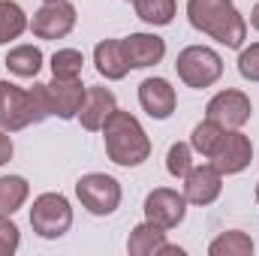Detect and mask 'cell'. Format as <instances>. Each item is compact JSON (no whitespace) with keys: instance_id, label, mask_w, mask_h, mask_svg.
Returning <instances> with one entry per match:
<instances>
[{"instance_id":"6da1fadb","label":"cell","mask_w":259,"mask_h":256,"mask_svg":"<svg viewBox=\"0 0 259 256\" xmlns=\"http://www.w3.org/2000/svg\"><path fill=\"white\" fill-rule=\"evenodd\" d=\"M187 18L199 33L226 49H241L247 39V21L232 0H187Z\"/></svg>"},{"instance_id":"7a4b0ae2","label":"cell","mask_w":259,"mask_h":256,"mask_svg":"<svg viewBox=\"0 0 259 256\" xmlns=\"http://www.w3.org/2000/svg\"><path fill=\"white\" fill-rule=\"evenodd\" d=\"M46 118H52L46 84H33L30 91H24L6 78L0 81V130L18 133L30 124H42Z\"/></svg>"},{"instance_id":"3957f363","label":"cell","mask_w":259,"mask_h":256,"mask_svg":"<svg viewBox=\"0 0 259 256\" xmlns=\"http://www.w3.org/2000/svg\"><path fill=\"white\" fill-rule=\"evenodd\" d=\"M103 136H106V154L118 166H127V169L142 166L151 157V139L139 124V118H133L130 112L115 109L112 118L103 124Z\"/></svg>"},{"instance_id":"277c9868","label":"cell","mask_w":259,"mask_h":256,"mask_svg":"<svg viewBox=\"0 0 259 256\" xmlns=\"http://www.w3.org/2000/svg\"><path fill=\"white\" fill-rule=\"evenodd\" d=\"M175 69H178V78L187 84V88H211L214 81H220L223 75V58L208 49V46H187L178 61H175Z\"/></svg>"},{"instance_id":"5b68a950","label":"cell","mask_w":259,"mask_h":256,"mask_svg":"<svg viewBox=\"0 0 259 256\" xmlns=\"http://www.w3.org/2000/svg\"><path fill=\"white\" fill-rule=\"evenodd\" d=\"M30 226L39 238H61L69 232L72 226V208H69V199L61 193H42L33 199V208H30Z\"/></svg>"},{"instance_id":"8992f818","label":"cell","mask_w":259,"mask_h":256,"mask_svg":"<svg viewBox=\"0 0 259 256\" xmlns=\"http://www.w3.org/2000/svg\"><path fill=\"white\" fill-rule=\"evenodd\" d=\"M75 196L94 217H109L121 205V184L106 172H91L75 181Z\"/></svg>"},{"instance_id":"52a82bcc","label":"cell","mask_w":259,"mask_h":256,"mask_svg":"<svg viewBox=\"0 0 259 256\" xmlns=\"http://www.w3.org/2000/svg\"><path fill=\"white\" fill-rule=\"evenodd\" d=\"M187 217V199L184 193L172 187H157L145 196V220L157 223L160 229H175Z\"/></svg>"},{"instance_id":"ba28073f","label":"cell","mask_w":259,"mask_h":256,"mask_svg":"<svg viewBox=\"0 0 259 256\" xmlns=\"http://www.w3.org/2000/svg\"><path fill=\"white\" fill-rule=\"evenodd\" d=\"M205 115L211 121H217L223 130H241L250 121L253 106H250V97L244 91H232L229 88V91H220L217 97H211Z\"/></svg>"},{"instance_id":"9c48e42d","label":"cell","mask_w":259,"mask_h":256,"mask_svg":"<svg viewBox=\"0 0 259 256\" xmlns=\"http://www.w3.org/2000/svg\"><path fill=\"white\" fill-rule=\"evenodd\" d=\"M72 27H75V6L69 0L42 3L33 12V21H30V30L39 39H64Z\"/></svg>"},{"instance_id":"30bf717a","label":"cell","mask_w":259,"mask_h":256,"mask_svg":"<svg viewBox=\"0 0 259 256\" xmlns=\"http://www.w3.org/2000/svg\"><path fill=\"white\" fill-rule=\"evenodd\" d=\"M250 160H253V145L241 130H226L220 148L211 157V163L217 166L220 175H238L250 166Z\"/></svg>"},{"instance_id":"8fae6325","label":"cell","mask_w":259,"mask_h":256,"mask_svg":"<svg viewBox=\"0 0 259 256\" xmlns=\"http://www.w3.org/2000/svg\"><path fill=\"white\" fill-rule=\"evenodd\" d=\"M84 94H88V88L81 84V78H52L46 84L49 109H52V115H58L64 121L78 118L81 103H84Z\"/></svg>"},{"instance_id":"7c38bea8","label":"cell","mask_w":259,"mask_h":256,"mask_svg":"<svg viewBox=\"0 0 259 256\" xmlns=\"http://www.w3.org/2000/svg\"><path fill=\"white\" fill-rule=\"evenodd\" d=\"M220 190H223V175L217 172L214 163L193 166L184 175V199L190 205H211V202H217Z\"/></svg>"},{"instance_id":"4fadbf2b","label":"cell","mask_w":259,"mask_h":256,"mask_svg":"<svg viewBox=\"0 0 259 256\" xmlns=\"http://www.w3.org/2000/svg\"><path fill=\"white\" fill-rule=\"evenodd\" d=\"M139 103L154 121H166V118H172V112L178 106V97H175V88L166 78L154 75V78H145L139 84Z\"/></svg>"},{"instance_id":"5bb4252c","label":"cell","mask_w":259,"mask_h":256,"mask_svg":"<svg viewBox=\"0 0 259 256\" xmlns=\"http://www.w3.org/2000/svg\"><path fill=\"white\" fill-rule=\"evenodd\" d=\"M115 109H118L115 94H112L109 88H103V84H94V88H88V94H84V103H81L78 121H81V127H84V130L100 133L103 124L112 118V112H115Z\"/></svg>"},{"instance_id":"9a60e30c","label":"cell","mask_w":259,"mask_h":256,"mask_svg":"<svg viewBox=\"0 0 259 256\" xmlns=\"http://www.w3.org/2000/svg\"><path fill=\"white\" fill-rule=\"evenodd\" d=\"M121 42H124L130 69H148V66H157L166 58V42L157 33H130Z\"/></svg>"},{"instance_id":"2e32d148","label":"cell","mask_w":259,"mask_h":256,"mask_svg":"<svg viewBox=\"0 0 259 256\" xmlns=\"http://www.w3.org/2000/svg\"><path fill=\"white\" fill-rule=\"evenodd\" d=\"M94 64H97V72L109 81H121L130 72L127 55H124V42L121 39H103L97 42L94 49Z\"/></svg>"},{"instance_id":"e0dca14e","label":"cell","mask_w":259,"mask_h":256,"mask_svg":"<svg viewBox=\"0 0 259 256\" xmlns=\"http://www.w3.org/2000/svg\"><path fill=\"white\" fill-rule=\"evenodd\" d=\"M166 244V229H160L157 223L145 220L139 223L127 238V253L130 256H157L160 247Z\"/></svg>"},{"instance_id":"ac0fdd59","label":"cell","mask_w":259,"mask_h":256,"mask_svg":"<svg viewBox=\"0 0 259 256\" xmlns=\"http://www.w3.org/2000/svg\"><path fill=\"white\" fill-rule=\"evenodd\" d=\"M3 64L18 78H36L42 69V52L36 46H15V49H9Z\"/></svg>"},{"instance_id":"d6986e66","label":"cell","mask_w":259,"mask_h":256,"mask_svg":"<svg viewBox=\"0 0 259 256\" xmlns=\"http://www.w3.org/2000/svg\"><path fill=\"white\" fill-rule=\"evenodd\" d=\"M30 196V184L21 175H3L0 178V217H12Z\"/></svg>"},{"instance_id":"ffe728a7","label":"cell","mask_w":259,"mask_h":256,"mask_svg":"<svg viewBox=\"0 0 259 256\" xmlns=\"http://www.w3.org/2000/svg\"><path fill=\"white\" fill-rule=\"evenodd\" d=\"M27 27H30V21H27L24 9L15 0H0V46L18 39Z\"/></svg>"},{"instance_id":"44dd1931","label":"cell","mask_w":259,"mask_h":256,"mask_svg":"<svg viewBox=\"0 0 259 256\" xmlns=\"http://www.w3.org/2000/svg\"><path fill=\"white\" fill-rule=\"evenodd\" d=\"M208 253L211 256H250L253 253V238L241 229H229L223 235H217L211 244H208Z\"/></svg>"},{"instance_id":"7402d4cb","label":"cell","mask_w":259,"mask_h":256,"mask_svg":"<svg viewBox=\"0 0 259 256\" xmlns=\"http://www.w3.org/2000/svg\"><path fill=\"white\" fill-rule=\"evenodd\" d=\"M133 6H136V15H139L145 24H151V27H166V24H172L175 9H178L175 0H133Z\"/></svg>"},{"instance_id":"603a6c76","label":"cell","mask_w":259,"mask_h":256,"mask_svg":"<svg viewBox=\"0 0 259 256\" xmlns=\"http://www.w3.org/2000/svg\"><path fill=\"white\" fill-rule=\"evenodd\" d=\"M223 133L226 130L220 127L217 121H211V118H205L202 124H196L193 127V136H190V148H193L196 154H202V157H214V151L220 148V142H223Z\"/></svg>"},{"instance_id":"cb8c5ba5","label":"cell","mask_w":259,"mask_h":256,"mask_svg":"<svg viewBox=\"0 0 259 256\" xmlns=\"http://www.w3.org/2000/svg\"><path fill=\"white\" fill-rule=\"evenodd\" d=\"M81 66H84V55L75 49H61L52 55L55 78H81Z\"/></svg>"},{"instance_id":"d4e9b609","label":"cell","mask_w":259,"mask_h":256,"mask_svg":"<svg viewBox=\"0 0 259 256\" xmlns=\"http://www.w3.org/2000/svg\"><path fill=\"white\" fill-rule=\"evenodd\" d=\"M193 169V148L187 142H175L166 154V172L172 178H184Z\"/></svg>"},{"instance_id":"484cf974","label":"cell","mask_w":259,"mask_h":256,"mask_svg":"<svg viewBox=\"0 0 259 256\" xmlns=\"http://www.w3.org/2000/svg\"><path fill=\"white\" fill-rule=\"evenodd\" d=\"M238 72L244 81H259V42L241 49L238 55Z\"/></svg>"},{"instance_id":"4316f807","label":"cell","mask_w":259,"mask_h":256,"mask_svg":"<svg viewBox=\"0 0 259 256\" xmlns=\"http://www.w3.org/2000/svg\"><path fill=\"white\" fill-rule=\"evenodd\" d=\"M21 244V232L9 217H0V256H12Z\"/></svg>"},{"instance_id":"83f0119b","label":"cell","mask_w":259,"mask_h":256,"mask_svg":"<svg viewBox=\"0 0 259 256\" xmlns=\"http://www.w3.org/2000/svg\"><path fill=\"white\" fill-rule=\"evenodd\" d=\"M15 154V145H12V136L6 130H0V166H6Z\"/></svg>"},{"instance_id":"f1b7e54d","label":"cell","mask_w":259,"mask_h":256,"mask_svg":"<svg viewBox=\"0 0 259 256\" xmlns=\"http://www.w3.org/2000/svg\"><path fill=\"white\" fill-rule=\"evenodd\" d=\"M250 24H253V27L259 30V3L253 6V12H250Z\"/></svg>"},{"instance_id":"f546056e","label":"cell","mask_w":259,"mask_h":256,"mask_svg":"<svg viewBox=\"0 0 259 256\" xmlns=\"http://www.w3.org/2000/svg\"><path fill=\"white\" fill-rule=\"evenodd\" d=\"M256 205H259V184H256Z\"/></svg>"},{"instance_id":"4dcf8cb0","label":"cell","mask_w":259,"mask_h":256,"mask_svg":"<svg viewBox=\"0 0 259 256\" xmlns=\"http://www.w3.org/2000/svg\"><path fill=\"white\" fill-rule=\"evenodd\" d=\"M42 3H52V0H42Z\"/></svg>"}]
</instances>
